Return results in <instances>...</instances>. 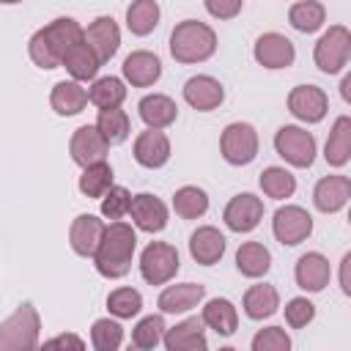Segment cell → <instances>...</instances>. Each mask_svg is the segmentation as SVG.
I'll return each instance as SVG.
<instances>
[{
	"mask_svg": "<svg viewBox=\"0 0 351 351\" xmlns=\"http://www.w3.org/2000/svg\"><path fill=\"white\" fill-rule=\"evenodd\" d=\"M162 343L167 351H203L208 346L206 332H203V318L192 315V318L176 324L173 329H165Z\"/></svg>",
	"mask_w": 351,
	"mask_h": 351,
	"instance_id": "d6986e66",
	"label": "cell"
},
{
	"mask_svg": "<svg viewBox=\"0 0 351 351\" xmlns=\"http://www.w3.org/2000/svg\"><path fill=\"white\" fill-rule=\"evenodd\" d=\"M137 110H140V118L145 121L148 129H165L178 115L176 101L170 96H165V93H148V96H143L140 104H137Z\"/></svg>",
	"mask_w": 351,
	"mask_h": 351,
	"instance_id": "d4e9b609",
	"label": "cell"
},
{
	"mask_svg": "<svg viewBox=\"0 0 351 351\" xmlns=\"http://www.w3.org/2000/svg\"><path fill=\"white\" fill-rule=\"evenodd\" d=\"M219 151L225 156L228 165H250L255 156H258V132L252 123L247 121H236V123H228L222 137H219Z\"/></svg>",
	"mask_w": 351,
	"mask_h": 351,
	"instance_id": "52a82bcc",
	"label": "cell"
},
{
	"mask_svg": "<svg viewBox=\"0 0 351 351\" xmlns=\"http://www.w3.org/2000/svg\"><path fill=\"white\" fill-rule=\"evenodd\" d=\"M348 88H351V74H348V77H343V85H340V93H343V99H346V101L351 99V90H348Z\"/></svg>",
	"mask_w": 351,
	"mask_h": 351,
	"instance_id": "c3c4849f",
	"label": "cell"
},
{
	"mask_svg": "<svg viewBox=\"0 0 351 351\" xmlns=\"http://www.w3.org/2000/svg\"><path fill=\"white\" fill-rule=\"evenodd\" d=\"M296 285L307 293H318L329 285V277H332V269H329V261L321 255V252H304L299 261H296Z\"/></svg>",
	"mask_w": 351,
	"mask_h": 351,
	"instance_id": "ffe728a7",
	"label": "cell"
},
{
	"mask_svg": "<svg viewBox=\"0 0 351 351\" xmlns=\"http://www.w3.org/2000/svg\"><path fill=\"white\" fill-rule=\"evenodd\" d=\"M217 52V33L197 19H184L170 33V55L178 63H203Z\"/></svg>",
	"mask_w": 351,
	"mask_h": 351,
	"instance_id": "3957f363",
	"label": "cell"
},
{
	"mask_svg": "<svg viewBox=\"0 0 351 351\" xmlns=\"http://www.w3.org/2000/svg\"><path fill=\"white\" fill-rule=\"evenodd\" d=\"M90 343L96 351H115L123 343V326L112 318H99L90 326Z\"/></svg>",
	"mask_w": 351,
	"mask_h": 351,
	"instance_id": "f35d334b",
	"label": "cell"
},
{
	"mask_svg": "<svg viewBox=\"0 0 351 351\" xmlns=\"http://www.w3.org/2000/svg\"><path fill=\"white\" fill-rule=\"evenodd\" d=\"M38 313L30 302H22L3 324H0V346L11 348V351H25V348H36L38 346Z\"/></svg>",
	"mask_w": 351,
	"mask_h": 351,
	"instance_id": "277c9868",
	"label": "cell"
},
{
	"mask_svg": "<svg viewBox=\"0 0 351 351\" xmlns=\"http://www.w3.org/2000/svg\"><path fill=\"white\" fill-rule=\"evenodd\" d=\"M351 197V178L348 176H324L313 189V203L324 214L340 211Z\"/></svg>",
	"mask_w": 351,
	"mask_h": 351,
	"instance_id": "e0dca14e",
	"label": "cell"
},
{
	"mask_svg": "<svg viewBox=\"0 0 351 351\" xmlns=\"http://www.w3.org/2000/svg\"><path fill=\"white\" fill-rule=\"evenodd\" d=\"M225 99V88L219 85V80L208 77V74H197L192 80H186L184 85V101L200 112H208V110H217Z\"/></svg>",
	"mask_w": 351,
	"mask_h": 351,
	"instance_id": "9a60e30c",
	"label": "cell"
},
{
	"mask_svg": "<svg viewBox=\"0 0 351 351\" xmlns=\"http://www.w3.org/2000/svg\"><path fill=\"white\" fill-rule=\"evenodd\" d=\"M288 110L304 123H318L329 110V99L318 85H296L288 93Z\"/></svg>",
	"mask_w": 351,
	"mask_h": 351,
	"instance_id": "8fae6325",
	"label": "cell"
},
{
	"mask_svg": "<svg viewBox=\"0 0 351 351\" xmlns=\"http://www.w3.org/2000/svg\"><path fill=\"white\" fill-rule=\"evenodd\" d=\"M162 335H165L162 315H145V318L137 321V326L132 332V343L137 348H156L162 343Z\"/></svg>",
	"mask_w": 351,
	"mask_h": 351,
	"instance_id": "60d3db41",
	"label": "cell"
},
{
	"mask_svg": "<svg viewBox=\"0 0 351 351\" xmlns=\"http://www.w3.org/2000/svg\"><path fill=\"white\" fill-rule=\"evenodd\" d=\"M110 186H112V167L107 162H93V165L82 167L80 192L85 197H101Z\"/></svg>",
	"mask_w": 351,
	"mask_h": 351,
	"instance_id": "8d00e7d4",
	"label": "cell"
},
{
	"mask_svg": "<svg viewBox=\"0 0 351 351\" xmlns=\"http://www.w3.org/2000/svg\"><path fill=\"white\" fill-rule=\"evenodd\" d=\"M107 307L115 318H134L143 310V296L134 288H115L107 296Z\"/></svg>",
	"mask_w": 351,
	"mask_h": 351,
	"instance_id": "ab89813d",
	"label": "cell"
},
{
	"mask_svg": "<svg viewBox=\"0 0 351 351\" xmlns=\"http://www.w3.org/2000/svg\"><path fill=\"white\" fill-rule=\"evenodd\" d=\"M241 304H244L247 318H252V321H263V318H269V315L277 313V307H280V293H277L274 285L261 282V285L247 288Z\"/></svg>",
	"mask_w": 351,
	"mask_h": 351,
	"instance_id": "f1b7e54d",
	"label": "cell"
},
{
	"mask_svg": "<svg viewBox=\"0 0 351 351\" xmlns=\"http://www.w3.org/2000/svg\"><path fill=\"white\" fill-rule=\"evenodd\" d=\"M173 208L181 219H197L208 211V195L200 186H181L173 195Z\"/></svg>",
	"mask_w": 351,
	"mask_h": 351,
	"instance_id": "d590c367",
	"label": "cell"
},
{
	"mask_svg": "<svg viewBox=\"0 0 351 351\" xmlns=\"http://www.w3.org/2000/svg\"><path fill=\"white\" fill-rule=\"evenodd\" d=\"M222 219L233 233H250L263 219V200L250 195V192H241V195L228 200V206L222 211Z\"/></svg>",
	"mask_w": 351,
	"mask_h": 351,
	"instance_id": "30bf717a",
	"label": "cell"
},
{
	"mask_svg": "<svg viewBox=\"0 0 351 351\" xmlns=\"http://www.w3.org/2000/svg\"><path fill=\"white\" fill-rule=\"evenodd\" d=\"M324 156H326V162L332 167H343L351 159V118L348 115H340L332 123V132L326 137Z\"/></svg>",
	"mask_w": 351,
	"mask_h": 351,
	"instance_id": "83f0119b",
	"label": "cell"
},
{
	"mask_svg": "<svg viewBox=\"0 0 351 351\" xmlns=\"http://www.w3.org/2000/svg\"><path fill=\"white\" fill-rule=\"evenodd\" d=\"M159 3L156 0H132L126 8V27L134 36H148L159 25Z\"/></svg>",
	"mask_w": 351,
	"mask_h": 351,
	"instance_id": "1f68e13d",
	"label": "cell"
},
{
	"mask_svg": "<svg viewBox=\"0 0 351 351\" xmlns=\"http://www.w3.org/2000/svg\"><path fill=\"white\" fill-rule=\"evenodd\" d=\"M129 206H132V195L126 186H110L104 195H101V214L107 219H121L129 214Z\"/></svg>",
	"mask_w": 351,
	"mask_h": 351,
	"instance_id": "b9f144b4",
	"label": "cell"
},
{
	"mask_svg": "<svg viewBox=\"0 0 351 351\" xmlns=\"http://www.w3.org/2000/svg\"><path fill=\"white\" fill-rule=\"evenodd\" d=\"M159 77H162V60L148 49H137L123 60V80L132 82L134 88H148Z\"/></svg>",
	"mask_w": 351,
	"mask_h": 351,
	"instance_id": "7402d4cb",
	"label": "cell"
},
{
	"mask_svg": "<svg viewBox=\"0 0 351 351\" xmlns=\"http://www.w3.org/2000/svg\"><path fill=\"white\" fill-rule=\"evenodd\" d=\"M348 55H351V33L346 25H332L315 44V66L324 71V74H337L343 71V66L348 63Z\"/></svg>",
	"mask_w": 351,
	"mask_h": 351,
	"instance_id": "8992f818",
	"label": "cell"
},
{
	"mask_svg": "<svg viewBox=\"0 0 351 351\" xmlns=\"http://www.w3.org/2000/svg\"><path fill=\"white\" fill-rule=\"evenodd\" d=\"M49 104L58 115H77L85 110L88 104V90L77 82V80H63L52 88V96H49Z\"/></svg>",
	"mask_w": 351,
	"mask_h": 351,
	"instance_id": "4316f807",
	"label": "cell"
},
{
	"mask_svg": "<svg viewBox=\"0 0 351 351\" xmlns=\"http://www.w3.org/2000/svg\"><path fill=\"white\" fill-rule=\"evenodd\" d=\"M129 214H132L134 225L140 230H145V233H159L167 225V206L156 195H151V192L134 195L132 206H129Z\"/></svg>",
	"mask_w": 351,
	"mask_h": 351,
	"instance_id": "5bb4252c",
	"label": "cell"
},
{
	"mask_svg": "<svg viewBox=\"0 0 351 351\" xmlns=\"http://www.w3.org/2000/svg\"><path fill=\"white\" fill-rule=\"evenodd\" d=\"M134 250H137V233H134V228L126 225V222H121V219H112L110 225H104L99 250L93 255L96 271L101 277H107V280L123 277L132 269Z\"/></svg>",
	"mask_w": 351,
	"mask_h": 351,
	"instance_id": "7a4b0ae2",
	"label": "cell"
},
{
	"mask_svg": "<svg viewBox=\"0 0 351 351\" xmlns=\"http://www.w3.org/2000/svg\"><path fill=\"white\" fill-rule=\"evenodd\" d=\"M236 269L244 277H263L271 269V252L261 241H244L236 252Z\"/></svg>",
	"mask_w": 351,
	"mask_h": 351,
	"instance_id": "4dcf8cb0",
	"label": "cell"
},
{
	"mask_svg": "<svg viewBox=\"0 0 351 351\" xmlns=\"http://www.w3.org/2000/svg\"><path fill=\"white\" fill-rule=\"evenodd\" d=\"M85 41L99 55V60L107 63L118 52V47H121V30H118L112 16H96L88 25V30H85Z\"/></svg>",
	"mask_w": 351,
	"mask_h": 351,
	"instance_id": "44dd1931",
	"label": "cell"
},
{
	"mask_svg": "<svg viewBox=\"0 0 351 351\" xmlns=\"http://www.w3.org/2000/svg\"><path fill=\"white\" fill-rule=\"evenodd\" d=\"M261 189H263V195L282 200V197H291L296 192V178L285 167H266L261 173Z\"/></svg>",
	"mask_w": 351,
	"mask_h": 351,
	"instance_id": "74e56055",
	"label": "cell"
},
{
	"mask_svg": "<svg viewBox=\"0 0 351 351\" xmlns=\"http://www.w3.org/2000/svg\"><path fill=\"white\" fill-rule=\"evenodd\" d=\"M96 129L104 134V140H107L110 145H121V143L129 137L132 123H129V115H126L121 107H110V110H99Z\"/></svg>",
	"mask_w": 351,
	"mask_h": 351,
	"instance_id": "d6a6232c",
	"label": "cell"
},
{
	"mask_svg": "<svg viewBox=\"0 0 351 351\" xmlns=\"http://www.w3.org/2000/svg\"><path fill=\"white\" fill-rule=\"evenodd\" d=\"M271 230H274V239L280 244L296 247L313 233V217L302 206H282L274 211Z\"/></svg>",
	"mask_w": 351,
	"mask_h": 351,
	"instance_id": "9c48e42d",
	"label": "cell"
},
{
	"mask_svg": "<svg viewBox=\"0 0 351 351\" xmlns=\"http://www.w3.org/2000/svg\"><path fill=\"white\" fill-rule=\"evenodd\" d=\"M189 255L200 266H214L225 255V236L217 228H211V225L197 228L192 233V239H189Z\"/></svg>",
	"mask_w": 351,
	"mask_h": 351,
	"instance_id": "603a6c76",
	"label": "cell"
},
{
	"mask_svg": "<svg viewBox=\"0 0 351 351\" xmlns=\"http://www.w3.org/2000/svg\"><path fill=\"white\" fill-rule=\"evenodd\" d=\"M326 19V11L318 0H299L291 5L288 11V22L299 30V33H315Z\"/></svg>",
	"mask_w": 351,
	"mask_h": 351,
	"instance_id": "836d02e7",
	"label": "cell"
},
{
	"mask_svg": "<svg viewBox=\"0 0 351 351\" xmlns=\"http://www.w3.org/2000/svg\"><path fill=\"white\" fill-rule=\"evenodd\" d=\"M203 296H206V285H200V282H181V285H167L159 293L156 304H159L162 313H186V310L197 307Z\"/></svg>",
	"mask_w": 351,
	"mask_h": 351,
	"instance_id": "cb8c5ba5",
	"label": "cell"
},
{
	"mask_svg": "<svg viewBox=\"0 0 351 351\" xmlns=\"http://www.w3.org/2000/svg\"><path fill=\"white\" fill-rule=\"evenodd\" d=\"M274 151L293 167H310L315 159V137L302 126H282L274 134Z\"/></svg>",
	"mask_w": 351,
	"mask_h": 351,
	"instance_id": "ba28073f",
	"label": "cell"
},
{
	"mask_svg": "<svg viewBox=\"0 0 351 351\" xmlns=\"http://www.w3.org/2000/svg\"><path fill=\"white\" fill-rule=\"evenodd\" d=\"M0 3H8V5H14V3H22V0H0Z\"/></svg>",
	"mask_w": 351,
	"mask_h": 351,
	"instance_id": "681fc988",
	"label": "cell"
},
{
	"mask_svg": "<svg viewBox=\"0 0 351 351\" xmlns=\"http://www.w3.org/2000/svg\"><path fill=\"white\" fill-rule=\"evenodd\" d=\"M291 337L280 326H266L252 337V351H288Z\"/></svg>",
	"mask_w": 351,
	"mask_h": 351,
	"instance_id": "7bdbcfd3",
	"label": "cell"
},
{
	"mask_svg": "<svg viewBox=\"0 0 351 351\" xmlns=\"http://www.w3.org/2000/svg\"><path fill=\"white\" fill-rule=\"evenodd\" d=\"M85 38V30L80 27L77 19L71 16H58L52 19L49 25H44L41 30H36L27 41V52H30V60L38 66V69H58L63 55Z\"/></svg>",
	"mask_w": 351,
	"mask_h": 351,
	"instance_id": "6da1fadb",
	"label": "cell"
},
{
	"mask_svg": "<svg viewBox=\"0 0 351 351\" xmlns=\"http://www.w3.org/2000/svg\"><path fill=\"white\" fill-rule=\"evenodd\" d=\"M44 346H47V348H60V346H71V348H85L82 337H77V335H58V337L47 340Z\"/></svg>",
	"mask_w": 351,
	"mask_h": 351,
	"instance_id": "bcb514c9",
	"label": "cell"
},
{
	"mask_svg": "<svg viewBox=\"0 0 351 351\" xmlns=\"http://www.w3.org/2000/svg\"><path fill=\"white\" fill-rule=\"evenodd\" d=\"M203 324L206 326H211L217 335H222V337H230L233 332H236V326H239V313H236V307H233V302H228V299H211L206 307H203Z\"/></svg>",
	"mask_w": 351,
	"mask_h": 351,
	"instance_id": "f546056e",
	"label": "cell"
},
{
	"mask_svg": "<svg viewBox=\"0 0 351 351\" xmlns=\"http://www.w3.org/2000/svg\"><path fill=\"white\" fill-rule=\"evenodd\" d=\"M60 66H63L77 82H82V80H93V77H96L101 60H99V55L90 49V44L82 38V41H77V44L63 55Z\"/></svg>",
	"mask_w": 351,
	"mask_h": 351,
	"instance_id": "484cf974",
	"label": "cell"
},
{
	"mask_svg": "<svg viewBox=\"0 0 351 351\" xmlns=\"http://www.w3.org/2000/svg\"><path fill=\"white\" fill-rule=\"evenodd\" d=\"M244 0H206V11L217 19H233L241 11Z\"/></svg>",
	"mask_w": 351,
	"mask_h": 351,
	"instance_id": "f6af8a7d",
	"label": "cell"
},
{
	"mask_svg": "<svg viewBox=\"0 0 351 351\" xmlns=\"http://www.w3.org/2000/svg\"><path fill=\"white\" fill-rule=\"evenodd\" d=\"M101 233H104V222L93 214H80L71 228H69V244L77 255L82 258H93L96 250H99V241H101Z\"/></svg>",
	"mask_w": 351,
	"mask_h": 351,
	"instance_id": "ac0fdd59",
	"label": "cell"
},
{
	"mask_svg": "<svg viewBox=\"0 0 351 351\" xmlns=\"http://www.w3.org/2000/svg\"><path fill=\"white\" fill-rule=\"evenodd\" d=\"M181 261L178 250L167 241H151L140 255V274L148 285H165L176 277Z\"/></svg>",
	"mask_w": 351,
	"mask_h": 351,
	"instance_id": "5b68a950",
	"label": "cell"
},
{
	"mask_svg": "<svg viewBox=\"0 0 351 351\" xmlns=\"http://www.w3.org/2000/svg\"><path fill=\"white\" fill-rule=\"evenodd\" d=\"M134 159L137 165L148 167V170H156L162 165H167L170 159V140L162 129H148V132H140L137 140H134Z\"/></svg>",
	"mask_w": 351,
	"mask_h": 351,
	"instance_id": "2e32d148",
	"label": "cell"
},
{
	"mask_svg": "<svg viewBox=\"0 0 351 351\" xmlns=\"http://www.w3.org/2000/svg\"><path fill=\"white\" fill-rule=\"evenodd\" d=\"M252 55L263 69H288L296 58V49H293V41L285 38L282 33H263L255 41Z\"/></svg>",
	"mask_w": 351,
	"mask_h": 351,
	"instance_id": "4fadbf2b",
	"label": "cell"
},
{
	"mask_svg": "<svg viewBox=\"0 0 351 351\" xmlns=\"http://www.w3.org/2000/svg\"><path fill=\"white\" fill-rule=\"evenodd\" d=\"M126 99V85L118 77H99L90 90H88V101L96 104L99 110H110V107H121V101Z\"/></svg>",
	"mask_w": 351,
	"mask_h": 351,
	"instance_id": "e575fe53",
	"label": "cell"
},
{
	"mask_svg": "<svg viewBox=\"0 0 351 351\" xmlns=\"http://www.w3.org/2000/svg\"><path fill=\"white\" fill-rule=\"evenodd\" d=\"M348 266H351V252H348V255H343V263H340V288H343V293H346V296L351 293V282H348Z\"/></svg>",
	"mask_w": 351,
	"mask_h": 351,
	"instance_id": "7dc6e473",
	"label": "cell"
},
{
	"mask_svg": "<svg viewBox=\"0 0 351 351\" xmlns=\"http://www.w3.org/2000/svg\"><path fill=\"white\" fill-rule=\"evenodd\" d=\"M69 151H71V159H74L80 167H88V165H93V162H104V159H107L110 143L104 140V134H101L96 126H80V129H74V134H71Z\"/></svg>",
	"mask_w": 351,
	"mask_h": 351,
	"instance_id": "7c38bea8",
	"label": "cell"
},
{
	"mask_svg": "<svg viewBox=\"0 0 351 351\" xmlns=\"http://www.w3.org/2000/svg\"><path fill=\"white\" fill-rule=\"evenodd\" d=\"M313 318H315V304H313L310 299L296 296V299H291V302L285 304V321H288V326L302 329V326H307Z\"/></svg>",
	"mask_w": 351,
	"mask_h": 351,
	"instance_id": "ee69618b",
	"label": "cell"
}]
</instances>
